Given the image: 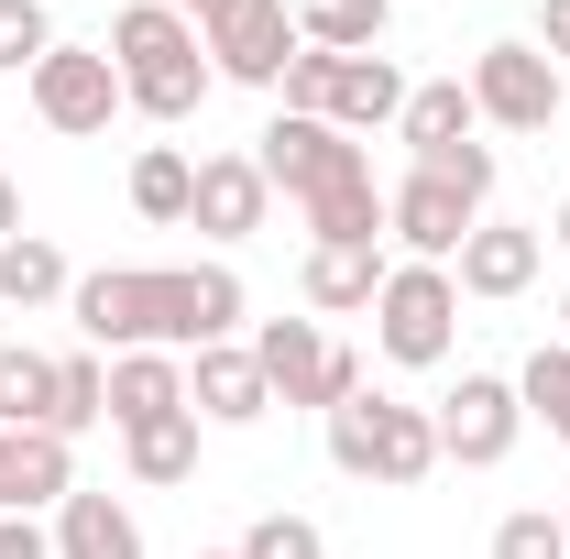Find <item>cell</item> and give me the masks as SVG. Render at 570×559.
Instances as JSON below:
<instances>
[{"instance_id":"obj_1","label":"cell","mask_w":570,"mask_h":559,"mask_svg":"<svg viewBox=\"0 0 570 559\" xmlns=\"http://www.w3.org/2000/svg\"><path fill=\"white\" fill-rule=\"evenodd\" d=\"M88 351H209L242 330V275L230 264H110L67 285Z\"/></svg>"},{"instance_id":"obj_2","label":"cell","mask_w":570,"mask_h":559,"mask_svg":"<svg viewBox=\"0 0 570 559\" xmlns=\"http://www.w3.org/2000/svg\"><path fill=\"white\" fill-rule=\"evenodd\" d=\"M253 165H264V187H285V198L307 209V231H318V242H373V231H384L373 154H362L352 133L275 110V133H264V154H253Z\"/></svg>"},{"instance_id":"obj_3","label":"cell","mask_w":570,"mask_h":559,"mask_svg":"<svg viewBox=\"0 0 570 559\" xmlns=\"http://www.w3.org/2000/svg\"><path fill=\"white\" fill-rule=\"evenodd\" d=\"M110 67H121V99H132L142 121H187L198 99H209V45H198V22L187 11H165V0H132L121 22H110Z\"/></svg>"},{"instance_id":"obj_4","label":"cell","mask_w":570,"mask_h":559,"mask_svg":"<svg viewBox=\"0 0 570 559\" xmlns=\"http://www.w3.org/2000/svg\"><path fill=\"white\" fill-rule=\"evenodd\" d=\"M330 461L352 483H428L439 472V418L395 406V395H352V406H330Z\"/></svg>"},{"instance_id":"obj_5","label":"cell","mask_w":570,"mask_h":559,"mask_svg":"<svg viewBox=\"0 0 570 559\" xmlns=\"http://www.w3.org/2000/svg\"><path fill=\"white\" fill-rule=\"evenodd\" d=\"M373 341H384V362H406V373L450 362V341H461V285H450V264H395L384 296H373Z\"/></svg>"},{"instance_id":"obj_6","label":"cell","mask_w":570,"mask_h":559,"mask_svg":"<svg viewBox=\"0 0 570 559\" xmlns=\"http://www.w3.org/2000/svg\"><path fill=\"white\" fill-rule=\"evenodd\" d=\"M253 362H264L275 406H318V418H330V406H352V395H362V362L330 341L318 318H275V330L253 341Z\"/></svg>"},{"instance_id":"obj_7","label":"cell","mask_w":570,"mask_h":559,"mask_svg":"<svg viewBox=\"0 0 570 559\" xmlns=\"http://www.w3.org/2000/svg\"><path fill=\"white\" fill-rule=\"evenodd\" d=\"M461 88H472V110H483V121H504V133H549V121H560V99H570L560 67H549L538 45H483Z\"/></svg>"},{"instance_id":"obj_8","label":"cell","mask_w":570,"mask_h":559,"mask_svg":"<svg viewBox=\"0 0 570 559\" xmlns=\"http://www.w3.org/2000/svg\"><path fill=\"white\" fill-rule=\"evenodd\" d=\"M384 231L417 253V264H450L472 231H483V187H461V176H439V165H417L395 198H384Z\"/></svg>"},{"instance_id":"obj_9","label":"cell","mask_w":570,"mask_h":559,"mask_svg":"<svg viewBox=\"0 0 570 559\" xmlns=\"http://www.w3.org/2000/svg\"><path fill=\"white\" fill-rule=\"evenodd\" d=\"M198 45H209L219 77H242V88H285V67H296V22H285V0H230L219 22H198Z\"/></svg>"},{"instance_id":"obj_10","label":"cell","mask_w":570,"mask_h":559,"mask_svg":"<svg viewBox=\"0 0 570 559\" xmlns=\"http://www.w3.org/2000/svg\"><path fill=\"white\" fill-rule=\"evenodd\" d=\"M515 428H527V395H515L504 373H461V395L439 406V461H461V472H494L504 450H515Z\"/></svg>"},{"instance_id":"obj_11","label":"cell","mask_w":570,"mask_h":559,"mask_svg":"<svg viewBox=\"0 0 570 559\" xmlns=\"http://www.w3.org/2000/svg\"><path fill=\"white\" fill-rule=\"evenodd\" d=\"M33 110H45L56 133H110V110H121L110 45H99V56H88V45H56V56L33 67Z\"/></svg>"},{"instance_id":"obj_12","label":"cell","mask_w":570,"mask_h":559,"mask_svg":"<svg viewBox=\"0 0 570 559\" xmlns=\"http://www.w3.org/2000/svg\"><path fill=\"white\" fill-rule=\"evenodd\" d=\"M77 461L56 428H0V516H33V504H67Z\"/></svg>"},{"instance_id":"obj_13","label":"cell","mask_w":570,"mask_h":559,"mask_svg":"<svg viewBox=\"0 0 570 559\" xmlns=\"http://www.w3.org/2000/svg\"><path fill=\"white\" fill-rule=\"evenodd\" d=\"M187 406H198L209 428H253L264 406H275V384H264V362H253V351L209 341V351H198V373H187Z\"/></svg>"},{"instance_id":"obj_14","label":"cell","mask_w":570,"mask_h":559,"mask_svg":"<svg viewBox=\"0 0 570 559\" xmlns=\"http://www.w3.org/2000/svg\"><path fill=\"white\" fill-rule=\"evenodd\" d=\"M264 198H275V187H264V165H253V154H209V165H198V231H209V242H253V231H264Z\"/></svg>"},{"instance_id":"obj_15","label":"cell","mask_w":570,"mask_h":559,"mask_svg":"<svg viewBox=\"0 0 570 559\" xmlns=\"http://www.w3.org/2000/svg\"><path fill=\"white\" fill-rule=\"evenodd\" d=\"M450 264H461V275H450L461 296H527V285H538V231H515V219H483V231H472Z\"/></svg>"},{"instance_id":"obj_16","label":"cell","mask_w":570,"mask_h":559,"mask_svg":"<svg viewBox=\"0 0 570 559\" xmlns=\"http://www.w3.org/2000/svg\"><path fill=\"white\" fill-rule=\"evenodd\" d=\"M187 406V362L176 351H121L110 362V418L121 428H154V418H176Z\"/></svg>"},{"instance_id":"obj_17","label":"cell","mask_w":570,"mask_h":559,"mask_svg":"<svg viewBox=\"0 0 570 559\" xmlns=\"http://www.w3.org/2000/svg\"><path fill=\"white\" fill-rule=\"evenodd\" d=\"M56 559H142L132 504H110V493H67V504H56Z\"/></svg>"},{"instance_id":"obj_18","label":"cell","mask_w":570,"mask_h":559,"mask_svg":"<svg viewBox=\"0 0 570 559\" xmlns=\"http://www.w3.org/2000/svg\"><path fill=\"white\" fill-rule=\"evenodd\" d=\"M472 121H483V110H472V88H461V77H428V88H406V121H395V133L417 143V165H439V154H461V143H472Z\"/></svg>"},{"instance_id":"obj_19","label":"cell","mask_w":570,"mask_h":559,"mask_svg":"<svg viewBox=\"0 0 570 559\" xmlns=\"http://www.w3.org/2000/svg\"><path fill=\"white\" fill-rule=\"evenodd\" d=\"M384 11L395 0H296V33L318 56H384Z\"/></svg>"},{"instance_id":"obj_20","label":"cell","mask_w":570,"mask_h":559,"mask_svg":"<svg viewBox=\"0 0 570 559\" xmlns=\"http://www.w3.org/2000/svg\"><path fill=\"white\" fill-rule=\"evenodd\" d=\"M373 296H384L373 242H318L307 253V307H373Z\"/></svg>"},{"instance_id":"obj_21","label":"cell","mask_w":570,"mask_h":559,"mask_svg":"<svg viewBox=\"0 0 570 559\" xmlns=\"http://www.w3.org/2000/svg\"><path fill=\"white\" fill-rule=\"evenodd\" d=\"M67 253H56V242H33V231H22V242H0V307H56V296H67Z\"/></svg>"},{"instance_id":"obj_22","label":"cell","mask_w":570,"mask_h":559,"mask_svg":"<svg viewBox=\"0 0 570 559\" xmlns=\"http://www.w3.org/2000/svg\"><path fill=\"white\" fill-rule=\"evenodd\" d=\"M121 450H132L142 483H187L198 472V406H176V418H154V428H121Z\"/></svg>"},{"instance_id":"obj_23","label":"cell","mask_w":570,"mask_h":559,"mask_svg":"<svg viewBox=\"0 0 570 559\" xmlns=\"http://www.w3.org/2000/svg\"><path fill=\"white\" fill-rule=\"evenodd\" d=\"M0 428H56V351H0Z\"/></svg>"},{"instance_id":"obj_24","label":"cell","mask_w":570,"mask_h":559,"mask_svg":"<svg viewBox=\"0 0 570 559\" xmlns=\"http://www.w3.org/2000/svg\"><path fill=\"white\" fill-rule=\"evenodd\" d=\"M132 209H142V219H187V209H198V165L154 143V154L132 165Z\"/></svg>"},{"instance_id":"obj_25","label":"cell","mask_w":570,"mask_h":559,"mask_svg":"<svg viewBox=\"0 0 570 559\" xmlns=\"http://www.w3.org/2000/svg\"><path fill=\"white\" fill-rule=\"evenodd\" d=\"M88 418H110V373H99V351H67L56 362V439H77Z\"/></svg>"},{"instance_id":"obj_26","label":"cell","mask_w":570,"mask_h":559,"mask_svg":"<svg viewBox=\"0 0 570 559\" xmlns=\"http://www.w3.org/2000/svg\"><path fill=\"white\" fill-rule=\"evenodd\" d=\"M515 395H527V418H549V439L570 450V341H560V351H538V362L515 373Z\"/></svg>"},{"instance_id":"obj_27","label":"cell","mask_w":570,"mask_h":559,"mask_svg":"<svg viewBox=\"0 0 570 559\" xmlns=\"http://www.w3.org/2000/svg\"><path fill=\"white\" fill-rule=\"evenodd\" d=\"M56 56V22H45V0H0V67H45Z\"/></svg>"},{"instance_id":"obj_28","label":"cell","mask_w":570,"mask_h":559,"mask_svg":"<svg viewBox=\"0 0 570 559\" xmlns=\"http://www.w3.org/2000/svg\"><path fill=\"white\" fill-rule=\"evenodd\" d=\"M494 559H570L560 516H538V504H527V516H504V527H494Z\"/></svg>"},{"instance_id":"obj_29","label":"cell","mask_w":570,"mask_h":559,"mask_svg":"<svg viewBox=\"0 0 570 559\" xmlns=\"http://www.w3.org/2000/svg\"><path fill=\"white\" fill-rule=\"evenodd\" d=\"M242 559H318V527H307V516H253Z\"/></svg>"},{"instance_id":"obj_30","label":"cell","mask_w":570,"mask_h":559,"mask_svg":"<svg viewBox=\"0 0 570 559\" xmlns=\"http://www.w3.org/2000/svg\"><path fill=\"white\" fill-rule=\"evenodd\" d=\"M0 559H56V538H33V516H0Z\"/></svg>"},{"instance_id":"obj_31","label":"cell","mask_w":570,"mask_h":559,"mask_svg":"<svg viewBox=\"0 0 570 559\" xmlns=\"http://www.w3.org/2000/svg\"><path fill=\"white\" fill-rule=\"evenodd\" d=\"M538 56H549V67L570 56V0H538Z\"/></svg>"},{"instance_id":"obj_32","label":"cell","mask_w":570,"mask_h":559,"mask_svg":"<svg viewBox=\"0 0 570 559\" xmlns=\"http://www.w3.org/2000/svg\"><path fill=\"white\" fill-rule=\"evenodd\" d=\"M0 242H22V187L0 176Z\"/></svg>"},{"instance_id":"obj_33","label":"cell","mask_w":570,"mask_h":559,"mask_svg":"<svg viewBox=\"0 0 570 559\" xmlns=\"http://www.w3.org/2000/svg\"><path fill=\"white\" fill-rule=\"evenodd\" d=\"M165 11H187V22H219V11H230V0H165Z\"/></svg>"},{"instance_id":"obj_34","label":"cell","mask_w":570,"mask_h":559,"mask_svg":"<svg viewBox=\"0 0 570 559\" xmlns=\"http://www.w3.org/2000/svg\"><path fill=\"white\" fill-rule=\"evenodd\" d=\"M560 538H570V493H560Z\"/></svg>"},{"instance_id":"obj_35","label":"cell","mask_w":570,"mask_h":559,"mask_svg":"<svg viewBox=\"0 0 570 559\" xmlns=\"http://www.w3.org/2000/svg\"><path fill=\"white\" fill-rule=\"evenodd\" d=\"M560 242H570V198H560Z\"/></svg>"},{"instance_id":"obj_36","label":"cell","mask_w":570,"mask_h":559,"mask_svg":"<svg viewBox=\"0 0 570 559\" xmlns=\"http://www.w3.org/2000/svg\"><path fill=\"white\" fill-rule=\"evenodd\" d=\"M209 559H242V549H209Z\"/></svg>"},{"instance_id":"obj_37","label":"cell","mask_w":570,"mask_h":559,"mask_svg":"<svg viewBox=\"0 0 570 559\" xmlns=\"http://www.w3.org/2000/svg\"><path fill=\"white\" fill-rule=\"evenodd\" d=\"M560 318H570V296H560Z\"/></svg>"}]
</instances>
